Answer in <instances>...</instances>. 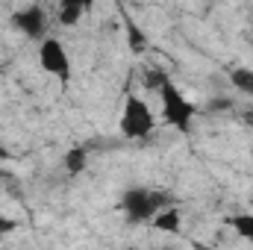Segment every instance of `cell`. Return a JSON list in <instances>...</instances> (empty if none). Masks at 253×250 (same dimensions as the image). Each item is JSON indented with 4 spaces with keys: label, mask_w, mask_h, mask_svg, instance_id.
<instances>
[{
    "label": "cell",
    "mask_w": 253,
    "mask_h": 250,
    "mask_svg": "<svg viewBox=\"0 0 253 250\" xmlns=\"http://www.w3.org/2000/svg\"><path fill=\"white\" fill-rule=\"evenodd\" d=\"M15 27L27 36V39H33V42H44L47 39V24H50V18H47V12H44V6H39V3H33V6H24L21 12H15Z\"/></svg>",
    "instance_id": "5"
},
{
    "label": "cell",
    "mask_w": 253,
    "mask_h": 250,
    "mask_svg": "<svg viewBox=\"0 0 253 250\" xmlns=\"http://www.w3.org/2000/svg\"><path fill=\"white\" fill-rule=\"evenodd\" d=\"M126 39H129V50H132V53H141V50L147 47L144 33H141V30H138V24H135V21H129V18H126Z\"/></svg>",
    "instance_id": "12"
},
{
    "label": "cell",
    "mask_w": 253,
    "mask_h": 250,
    "mask_svg": "<svg viewBox=\"0 0 253 250\" xmlns=\"http://www.w3.org/2000/svg\"><path fill=\"white\" fill-rule=\"evenodd\" d=\"M150 227H153L156 233H168V236H177V233L183 230V212H180L177 206H168V209H162V212H156V215H153Z\"/></svg>",
    "instance_id": "6"
},
{
    "label": "cell",
    "mask_w": 253,
    "mask_h": 250,
    "mask_svg": "<svg viewBox=\"0 0 253 250\" xmlns=\"http://www.w3.org/2000/svg\"><path fill=\"white\" fill-rule=\"evenodd\" d=\"M230 85H233L239 94L253 97V68H248V65L233 68V71H230Z\"/></svg>",
    "instance_id": "9"
},
{
    "label": "cell",
    "mask_w": 253,
    "mask_h": 250,
    "mask_svg": "<svg viewBox=\"0 0 253 250\" xmlns=\"http://www.w3.org/2000/svg\"><path fill=\"white\" fill-rule=\"evenodd\" d=\"M174 206L171 194L168 191H156V188H126L124 197H121V209L129 221L135 224H150L156 212Z\"/></svg>",
    "instance_id": "1"
},
{
    "label": "cell",
    "mask_w": 253,
    "mask_h": 250,
    "mask_svg": "<svg viewBox=\"0 0 253 250\" xmlns=\"http://www.w3.org/2000/svg\"><path fill=\"white\" fill-rule=\"evenodd\" d=\"M85 12H88V3H83V0H62V3H56V9H53L56 21H59L62 27L80 24V18H83Z\"/></svg>",
    "instance_id": "7"
},
{
    "label": "cell",
    "mask_w": 253,
    "mask_h": 250,
    "mask_svg": "<svg viewBox=\"0 0 253 250\" xmlns=\"http://www.w3.org/2000/svg\"><path fill=\"white\" fill-rule=\"evenodd\" d=\"M121 132L132 141H147L156 132V115L141 94H126L121 109Z\"/></svg>",
    "instance_id": "3"
},
{
    "label": "cell",
    "mask_w": 253,
    "mask_h": 250,
    "mask_svg": "<svg viewBox=\"0 0 253 250\" xmlns=\"http://www.w3.org/2000/svg\"><path fill=\"white\" fill-rule=\"evenodd\" d=\"M62 165H65V171H68L71 177L83 174V171H85V165H88V153H85V147H71V150L65 153Z\"/></svg>",
    "instance_id": "11"
},
{
    "label": "cell",
    "mask_w": 253,
    "mask_h": 250,
    "mask_svg": "<svg viewBox=\"0 0 253 250\" xmlns=\"http://www.w3.org/2000/svg\"><path fill=\"white\" fill-rule=\"evenodd\" d=\"M159 100H162V121L180 132H191L194 118L200 115V109L191 103L189 97L174 85V80H168L159 91Z\"/></svg>",
    "instance_id": "2"
},
{
    "label": "cell",
    "mask_w": 253,
    "mask_h": 250,
    "mask_svg": "<svg viewBox=\"0 0 253 250\" xmlns=\"http://www.w3.org/2000/svg\"><path fill=\"white\" fill-rule=\"evenodd\" d=\"M168 80H171L168 71H162L159 65H150V68H144V74H141V85H144L147 91H153V94H159Z\"/></svg>",
    "instance_id": "10"
},
{
    "label": "cell",
    "mask_w": 253,
    "mask_h": 250,
    "mask_svg": "<svg viewBox=\"0 0 253 250\" xmlns=\"http://www.w3.org/2000/svg\"><path fill=\"white\" fill-rule=\"evenodd\" d=\"M39 62H42V68H44L50 77H56L62 85L71 83V56H68L65 44L56 36H47V39L39 44Z\"/></svg>",
    "instance_id": "4"
},
{
    "label": "cell",
    "mask_w": 253,
    "mask_h": 250,
    "mask_svg": "<svg viewBox=\"0 0 253 250\" xmlns=\"http://www.w3.org/2000/svg\"><path fill=\"white\" fill-rule=\"evenodd\" d=\"M162 250H171V248H162Z\"/></svg>",
    "instance_id": "14"
},
{
    "label": "cell",
    "mask_w": 253,
    "mask_h": 250,
    "mask_svg": "<svg viewBox=\"0 0 253 250\" xmlns=\"http://www.w3.org/2000/svg\"><path fill=\"white\" fill-rule=\"evenodd\" d=\"M224 227H230L236 236H242L245 242L253 245V215L251 212H233V215H227L224 218Z\"/></svg>",
    "instance_id": "8"
},
{
    "label": "cell",
    "mask_w": 253,
    "mask_h": 250,
    "mask_svg": "<svg viewBox=\"0 0 253 250\" xmlns=\"http://www.w3.org/2000/svg\"><path fill=\"white\" fill-rule=\"evenodd\" d=\"M129 250H132V248H129Z\"/></svg>",
    "instance_id": "15"
},
{
    "label": "cell",
    "mask_w": 253,
    "mask_h": 250,
    "mask_svg": "<svg viewBox=\"0 0 253 250\" xmlns=\"http://www.w3.org/2000/svg\"><path fill=\"white\" fill-rule=\"evenodd\" d=\"M15 227H18V224H15L12 218H6V215H0V236H9V233H12Z\"/></svg>",
    "instance_id": "13"
}]
</instances>
